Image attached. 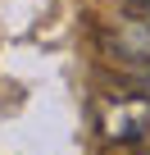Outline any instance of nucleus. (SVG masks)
I'll return each mask as SVG.
<instances>
[{
	"label": "nucleus",
	"mask_w": 150,
	"mask_h": 155,
	"mask_svg": "<svg viewBox=\"0 0 150 155\" xmlns=\"http://www.w3.org/2000/svg\"><path fill=\"white\" fill-rule=\"evenodd\" d=\"M100 132L109 146H141L150 150V91L141 96H109L100 105Z\"/></svg>",
	"instance_id": "obj_1"
},
{
	"label": "nucleus",
	"mask_w": 150,
	"mask_h": 155,
	"mask_svg": "<svg viewBox=\"0 0 150 155\" xmlns=\"http://www.w3.org/2000/svg\"><path fill=\"white\" fill-rule=\"evenodd\" d=\"M100 50L105 59L123 64V68H150V9H132L114 23L100 28Z\"/></svg>",
	"instance_id": "obj_2"
},
{
	"label": "nucleus",
	"mask_w": 150,
	"mask_h": 155,
	"mask_svg": "<svg viewBox=\"0 0 150 155\" xmlns=\"http://www.w3.org/2000/svg\"><path fill=\"white\" fill-rule=\"evenodd\" d=\"M136 82H141V91H150V68H141V73H136Z\"/></svg>",
	"instance_id": "obj_3"
},
{
	"label": "nucleus",
	"mask_w": 150,
	"mask_h": 155,
	"mask_svg": "<svg viewBox=\"0 0 150 155\" xmlns=\"http://www.w3.org/2000/svg\"><path fill=\"white\" fill-rule=\"evenodd\" d=\"M127 5H132V9H150V0H127Z\"/></svg>",
	"instance_id": "obj_4"
}]
</instances>
